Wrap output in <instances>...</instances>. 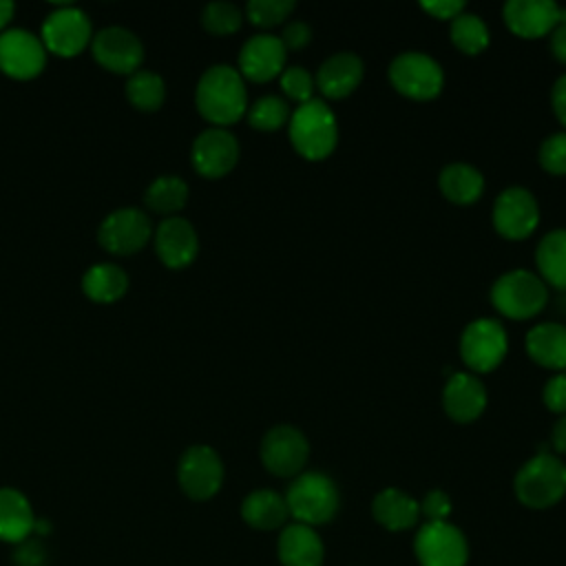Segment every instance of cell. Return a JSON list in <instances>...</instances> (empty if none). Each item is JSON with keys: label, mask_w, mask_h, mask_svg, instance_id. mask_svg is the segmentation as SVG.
<instances>
[{"label": "cell", "mask_w": 566, "mask_h": 566, "mask_svg": "<svg viewBox=\"0 0 566 566\" xmlns=\"http://www.w3.org/2000/svg\"><path fill=\"white\" fill-rule=\"evenodd\" d=\"M153 241L161 263L172 270L190 265L199 252L195 226L179 214L161 219V223L153 230Z\"/></svg>", "instance_id": "e0dca14e"}, {"label": "cell", "mask_w": 566, "mask_h": 566, "mask_svg": "<svg viewBox=\"0 0 566 566\" xmlns=\"http://www.w3.org/2000/svg\"><path fill=\"white\" fill-rule=\"evenodd\" d=\"M535 263L544 283L566 290V228L548 230L539 239L535 248Z\"/></svg>", "instance_id": "83f0119b"}, {"label": "cell", "mask_w": 566, "mask_h": 566, "mask_svg": "<svg viewBox=\"0 0 566 566\" xmlns=\"http://www.w3.org/2000/svg\"><path fill=\"white\" fill-rule=\"evenodd\" d=\"M13 11H15V4L9 2V0H0V31L7 27V22L13 18Z\"/></svg>", "instance_id": "bcb514c9"}, {"label": "cell", "mask_w": 566, "mask_h": 566, "mask_svg": "<svg viewBox=\"0 0 566 566\" xmlns=\"http://www.w3.org/2000/svg\"><path fill=\"white\" fill-rule=\"evenodd\" d=\"M548 35H551L553 55L566 64V24H557Z\"/></svg>", "instance_id": "ee69618b"}, {"label": "cell", "mask_w": 566, "mask_h": 566, "mask_svg": "<svg viewBox=\"0 0 566 566\" xmlns=\"http://www.w3.org/2000/svg\"><path fill=\"white\" fill-rule=\"evenodd\" d=\"M281 42H283V46L290 51H298V49H303L305 44H310V40H312V27L305 22V20H292V22H287L285 27H283V31H281Z\"/></svg>", "instance_id": "ab89813d"}, {"label": "cell", "mask_w": 566, "mask_h": 566, "mask_svg": "<svg viewBox=\"0 0 566 566\" xmlns=\"http://www.w3.org/2000/svg\"><path fill=\"white\" fill-rule=\"evenodd\" d=\"M449 35H451V42L469 55L480 53L489 44L486 22L478 13H471V11H462L451 20Z\"/></svg>", "instance_id": "1f68e13d"}, {"label": "cell", "mask_w": 566, "mask_h": 566, "mask_svg": "<svg viewBox=\"0 0 566 566\" xmlns=\"http://www.w3.org/2000/svg\"><path fill=\"white\" fill-rule=\"evenodd\" d=\"M241 9L228 0H212L201 11V24L206 31L214 35L234 33L241 27Z\"/></svg>", "instance_id": "836d02e7"}, {"label": "cell", "mask_w": 566, "mask_h": 566, "mask_svg": "<svg viewBox=\"0 0 566 566\" xmlns=\"http://www.w3.org/2000/svg\"><path fill=\"white\" fill-rule=\"evenodd\" d=\"M551 444L557 453H566V413L555 422L551 431Z\"/></svg>", "instance_id": "f6af8a7d"}, {"label": "cell", "mask_w": 566, "mask_h": 566, "mask_svg": "<svg viewBox=\"0 0 566 566\" xmlns=\"http://www.w3.org/2000/svg\"><path fill=\"white\" fill-rule=\"evenodd\" d=\"M285 502L296 522L314 528L334 520L340 506V493L327 473L301 471L287 486Z\"/></svg>", "instance_id": "3957f363"}, {"label": "cell", "mask_w": 566, "mask_h": 566, "mask_svg": "<svg viewBox=\"0 0 566 566\" xmlns=\"http://www.w3.org/2000/svg\"><path fill=\"white\" fill-rule=\"evenodd\" d=\"M539 223L535 195L524 186L504 188L493 201V226L506 239H524Z\"/></svg>", "instance_id": "5bb4252c"}, {"label": "cell", "mask_w": 566, "mask_h": 566, "mask_svg": "<svg viewBox=\"0 0 566 566\" xmlns=\"http://www.w3.org/2000/svg\"><path fill=\"white\" fill-rule=\"evenodd\" d=\"M126 97L137 111H157L164 104L166 97V84L164 77L148 69H137L126 80Z\"/></svg>", "instance_id": "4dcf8cb0"}, {"label": "cell", "mask_w": 566, "mask_h": 566, "mask_svg": "<svg viewBox=\"0 0 566 566\" xmlns=\"http://www.w3.org/2000/svg\"><path fill=\"white\" fill-rule=\"evenodd\" d=\"M93 57L108 71L119 75H130L142 66L144 44L126 27L113 24L99 29L91 40Z\"/></svg>", "instance_id": "9a60e30c"}, {"label": "cell", "mask_w": 566, "mask_h": 566, "mask_svg": "<svg viewBox=\"0 0 566 566\" xmlns=\"http://www.w3.org/2000/svg\"><path fill=\"white\" fill-rule=\"evenodd\" d=\"M279 82H281V88L285 91V95L296 99L298 104L312 99L314 77H312V73L305 66H301V64L285 66L281 71V75H279Z\"/></svg>", "instance_id": "d590c367"}, {"label": "cell", "mask_w": 566, "mask_h": 566, "mask_svg": "<svg viewBox=\"0 0 566 566\" xmlns=\"http://www.w3.org/2000/svg\"><path fill=\"white\" fill-rule=\"evenodd\" d=\"M420 566H467L469 544L451 522H424L413 539Z\"/></svg>", "instance_id": "9c48e42d"}, {"label": "cell", "mask_w": 566, "mask_h": 566, "mask_svg": "<svg viewBox=\"0 0 566 566\" xmlns=\"http://www.w3.org/2000/svg\"><path fill=\"white\" fill-rule=\"evenodd\" d=\"M287 133L298 155L312 161L325 159L338 142L336 115L323 99L312 97L292 111Z\"/></svg>", "instance_id": "7a4b0ae2"}, {"label": "cell", "mask_w": 566, "mask_h": 566, "mask_svg": "<svg viewBox=\"0 0 566 566\" xmlns=\"http://www.w3.org/2000/svg\"><path fill=\"white\" fill-rule=\"evenodd\" d=\"M551 104L557 119L566 126V73L559 75L551 88Z\"/></svg>", "instance_id": "7bdbcfd3"}, {"label": "cell", "mask_w": 566, "mask_h": 566, "mask_svg": "<svg viewBox=\"0 0 566 566\" xmlns=\"http://www.w3.org/2000/svg\"><path fill=\"white\" fill-rule=\"evenodd\" d=\"M181 491L192 500H210L223 484V462L208 444L188 447L177 464Z\"/></svg>", "instance_id": "7c38bea8"}, {"label": "cell", "mask_w": 566, "mask_h": 566, "mask_svg": "<svg viewBox=\"0 0 566 566\" xmlns=\"http://www.w3.org/2000/svg\"><path fill=\"white\" fill-rule=\"evenodd\" d=\"M186 201L188 184L177 175H159L144 190L146 208L157 214H164V219L175 217V212H179L186 206Z\"/></svg>", "instance_id": "f546056e"}, {"label": "cell", "mask_w": 566, "mask_h": 566, "mask_svg": "<svg viewBox=\"0 0 566 566\" xmlns=\"http://www.w3.org/2000/svg\"><path fill=\"white\" fill-rule=\"evenodd\" d=\"M46 64V46L42 38L29 29L0 31V71L13 80H31Z\"/></svg>", "instance_id": "4fadbf2b"}, {"label": "cell", "mask_w": 566, "mask_h": 566, "mask_svg": "<svg viewBox=\"0 0 566 566\" xmlns=\"http://www.w3.org/2000/svg\"><path fill=\"white\" fill-rule=\"evenodd\" d=\"M491 303L506 318H531L548 303V290L542 276L531 270H509L491 285Z\"/></svg>", "instance_id": "5b68a950"}, {"label": "cell", "mask_w": 566, "mask_h": 566, "mask_svg": "<svg viewBox=\"0 0 566 566\" xmlns=\"http://www.w3.org/2000/svg\"><path fill=\"white\" fill-rule=\"evenodd\" d=\"M239 159V142L234 133L221 126H210L201 130L190 148V161L195 170L203 177L217 179L234 168Z\"/></svg>", "instance_id": "2e32d148"}, {"label": "cell", "mask_w": 566, "mask_h": 566, "mask_svg": "<svg viewBox=\"0 0 566 566\" xmlns=\"http://www.w3.org/2000/svg\"><path fill=\"white\" fill-rule=\"evenodd\" d=\"M528 356L548 369H566V325L557 321H544L526 334Z\"/></svg>", "instance_id": "603a6c76"}, {"label": "cell", "mask_w": 566, "mask_h": 566, "mask_svg": "<svg viewBox=\"0 0 566 566\" xmlns=\"http://www.w3.org/2000/svg\"><path fill=\"white\" fill-rule=\"evenodd\" d=\"M442 195L453 203H473L484 190L482 172L467 161H451L438 177Z\"/></svg>", "instance_id": "4316f807"}, {"label": "cell", "mask_w": 566, "mask_h": 566, "mask_svg": "<svg viewBox=\"0 0 566 566\" xmlns=\"http://www.w3.org/2000/svg\"><path fill=\"white\" fill-rule=\"evenodd\" d=\"M374 520L387 531H407L420 517V504L400 489H382L371 502Z\"/></svg>", "instance_id": "d4e9b609"}, {"label": "cell", "mask_w": 566, "mask_h": 566, "mask_svg": "<svg viewBox=\"0 0 566 566\" xmlns=\"http://www.w3.org/2000/svg\"><path fill=\"white\" fill-rule=\"evenodd\" d=\"M418 504H420V515H424L427 522H447L451 513V497L440 489L429 491L424 500Z\"/></svg>", "instance_id": "74e56055"}, {"label": "cell", "mask_w": 566, "mask_h": 566, "mask_svg": "<svg viewBox=\"0 0 566 566\" xmlns=\"http://www.w3.org/2000/svg\"><path fill=\"white\" fill-rule=\"evenodd\" d=\"M35 515L24 493L11 486L0 489V539L20 544L35 531Z\"/></svg>", "instance_id": "cb8c5ba5"}, {"label": "cell", "mask_w": 566, "mask_h": 566, "mask_svg": "<svg viewBox=\"0 0 566 566\" xmlns=\"http://www.w3.org/2000/svg\"><path fill=\"white\" fill-rule=\"evenodd\" d=\"M537 159L544 170L553 175H566V130L551 133L542 144Z\"/></svg>", "instance_id": "8d00e7d4"}, {"label": "cell", "mask_w": 566, "mask_h": 566, "mask_svg": "<svg viewBox=\"0 0 566 566\" xmlns=\"http://www.w3.org/2000/svg\"><path fill=\"white\" fill-rule=\"evenodd\" d=\"M128 290V274L115 263H95L82 274V292L95 303H115Z\"/></svg>", "instance_id": "f1b7e54d"}, {"label": "cell", "mask_w": 566, "mask_h": 566, "mask_svg": "<svg viewBox=\"0 0 566 566\" xmlns=\"http://www.w3.org/2000/svg\"><path fill=\"white\" fill-rule=\"evenodd\" d=\"M290 106L281 95L268 93L248 106V122L256 130H276L290 122Z\"/></svg>", "instance_id": "d6a6232c"}, {"label": "cell", "mask_w": 566, "mask_h": 566, "mask_svg": "<svg viewBox=\"0 0 566 566\" xmlns=\"http://www.w3.org/2000/svg\"><path fill=\"white\" fill-rule=\"evenodd\" d=\"M276 553L283 566H321L325 557V546L312 526L292 522L283 526Z\"/></svg>", "instance_id": "7402d4cb"}, {"label": "cell", "mask_w": 566, "mask_h": 566, "mask_svg": "<svg viewBox=\"0 0 566 566\" xmlns=\"http://www.w3.org/2000/svg\"><path fill=\"white\" fill-rule=\"evenodd\" d=\"M287 49L274 33L250 35L239 51V73L254 82H268L285 69Z\"/></svg>", "instance_id": "ac0fdd59"}, {"label": "cell", "mask_w": 566, "mask_h": 566, "mask_svg": "<svg viewBox=\"0 0 566 566\" xmlns=\"http://www.w3.org/2000/svg\"><path fill=\"white\" fill-rule=\"evenodd\" d=\"M562 7L553 0H509L502 7L506 27L522 38L548 35L559 24Z\"/></svg>", "instance_id": "d6986e66"}, {"label": "cell", "mask_w": 566, "mask_h": 566, "mask_svg": "<svg viewBox=\"0 0 566 566\" xmlns=\"http://www.w3.org/2000/svg\"><path fill=\"white\" fill-rule=\"evenodd\" d=\"M509 349V336L497 318L480 316L460 336V356L471 371L495 369Z\"/></svg>", "instance_id": "52a82bcc"}, {"label": "cell", "mask_w": 566, "mask_h": 566, "mask_svg": "<svg viewBox=\"0 0 566 566\" xmlns=\"http://www.w3.org/2000/svg\"><path fill=\"white\" fill-rule=\"evenodd\" d=\"M42 42L46 51L71 57L86 49L93 40L88 15L75 4L55 7L42 22Z\"/></svg>", "instance_id": "30bf717a"}, {"label": "cell", "mask_w": 566, "mask_h": 566, "mask_svg": "<svg viewBox=\"0 0 566 566\" xmlns=\"http://www.w3.org/2000/svg\"><path fill=\"white\" fill-rule=\"evenodd\" d=\"M153 237V223L146 212L135 206L117 208L106 214L97 228L99 245L111 254H135Z\"/></svg>", "instance_id": "8fae6325"}, {"label": "cell", "mask_w": 566, "mask_h": 566, "mask_svg": "<svg viewBox=\"0 0 566 566\" xmlns=\"http://www.w3.org/2000/svg\"><path fill=\"white\" fill-rule=\"evenodd\" d=\"M241 517L245 520V524L259 531L283 528L290 517L285 495L272 489H256L248 493L241 502Z\"/></svg>", "instance_id": "484cf974"}, {"label": "cell", "mask_w": 566, "mask_h": 566, "mask_svg": "<svg viewBox=\"0 0 566 566\" xmlns=\"http://www.w3.org/2000/svg\"><path fill=\"white\" fill-rule=\"evenodd\" d=\"M513 486L524 506L548 509L566 495V464L557 455L539 451L520 467Z\"/></svg>", "instance_id": "277c9868"}, {"label": "cell", "mask_w": 566, "mask_h": 566, "mask_svg": "<svg viewBox=\"0 0 566 566\" xmlns=\"http://www.w3.org/2000/svg\"><path fill=\"white\" fill-rule=\"evenodd\" d=\"M555 310L566 316V290H559V296L555 298Z\"/></svg>", "instance_id": "7dc6e473"}, {"label": "cell", "mask_w": 566, "mask_h": 566, "mask_svg": "<svg viewBox=\"0 0 566 566\" xmlns=\"http://www.w3.org/2000/svg\"><path fill=\"white\" fill-rule=\"evenodd\" d=\"M442 405L455 422H471L486 407V389L478 376L453 369L444 382Z\"/></svg>", "instance_id": "ffe728a7"}, {"label": "cell", "mask_w": 566, "mask_h": 566, "mask_svg": "<svg viewBox=\"0 0 566 566\" xmlns=\"http://www.w3.org/2000/svg\"><path fill=\"white\" fill-rule=\"evenodd\" d=\"M394 88L413 99H431L442 91L444 73L438 60L424 51H402L389 64Z\"/></svg>", "instance_id": "8992f818"}, {"label": "cell", "mask_w": 566, "mask_h": 566, "mask_svg": "<svg viewBox=\"0 0 566 566\" xmlns=\"http://www.w3.org/2000/svg\"><path fill=\"white\" fill-rule=\"evenodd\" d=\"M542 398L551 411L566 413V371H557L546 380Z\"/></svg>", "instance_id": "f35d334b"}, {"label": "cell", "mask_w": 566, "mask_h": 566, "mask_svg": "<svg viewBox=\"0 0 566 566\" xmlns=\"http://www.w3.org/2000/svg\"><path fill=\"white\" fill-rule=\"evenodd\" d=\"M296 7L294 0H250L245 4V13L252 24L256 27H272L279 24L292 13Z\"/></svg>", "instance_id": "e575fe53"}, {"label": "cell", "mask_w": 566, "mask_h": 566, "mask_svg": "<svg viewBox=\"0 0 566 566\" xmlns=\"http://www.w3.org/2000/svg\"><path fill=\"white\" fill-rule=\"evenodd\" d=\"M20 551L15 553V559L20 566H40L44 562V551L38 542H20Z\"/></svg>", "instance_id": "b9f144b4"}, {"label": "cell", "mask_w": 566, "mask_h": 566, "mask_svg": "<svg viewBox=\"0 0 566 566\" xmlns=\"http://www.w3.org/2000/svg\"><path fill=\"white\" fill-rule=\"evenodd\" d=\"M365 75V62L354 51H338L325 57L316 71V86L327 97H345L349 95Z\"/></svg>", "instance_id": "44dd1931"}, {"label": "cell", "mask_w": 566, "mask_h": 566, "mask_svg": "<svg viewBox=\"0 0 566 566\" xmlns=\"http://www.w3.org/2000/svg\"><path fill=\"white\" fill-rule=\"evenodd\" d=\"M259 455L270 473L279 478H296L310 458V442L294 424H274L265 431Z\"/></svg>", "instance_id": "ba28073f"}, {"label": "cell", "mask_w": 566, "mask_h": 566, "mask_svg": "<svg viewBox=\"0 0 566 566\" xmlns=\"http://www.w3.org/2000/svg\"><path fill=\"white\" fill-rule=\"evenodd\" d=\"M195 104L203 119L226 128L248 111V91L239 69L230 64L208 66L195 88Z\"/></svg>", "instance_id": "6da1fadb"}, {"label": "cell", "mask_w": 566, "mask_h": 566, "mask_svg": "<svg viewBox=\"0 0 566 566\" xmlns=\"http://www.w3.org/2000/svg\"><path fill=\"white\" fill-rule=\"evenodd\" d=\"M420 7L440 20H453L458 13L464 11L462 0H422Z\"/></svg>", "instance_id": "60d3db41"}]
</instances>
